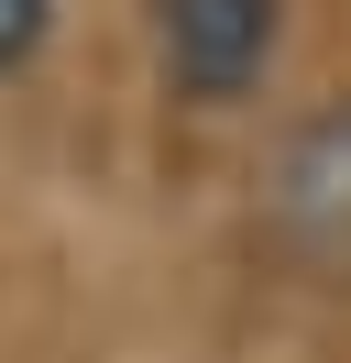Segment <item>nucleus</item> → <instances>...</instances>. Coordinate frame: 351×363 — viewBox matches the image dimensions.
Returning <instances> with one entry per match:
<instances>
[{"label": "nucleus", "instance_id": "nucleus-2", "mask_svg": "<svg viewBox=\"0 0 351 363\" xmlns=\"http://www.w3.org/2000/svg\"><path fill=\"white\" fill-rule=\"evenodd\" d=\"M44 11H55V0H0V67H22V55L44 45Z\"/></svg>", "mask_w": 351, "mask_h": 363}, {"label": "nucleus", "instance_id": "nucleus-1", "mask_svg": "<svg viewBox=\"0 0 351 363\" xmlns=\"http://www.w3.org/2000/svg\"><path fill=\"white\" fill-rule=\"evenodd\" d=\"M154 55L187 99H241L275 67V0H154Z\"/></svg>", "mask_w": 351, "mask_h": 363}]
</instances>
